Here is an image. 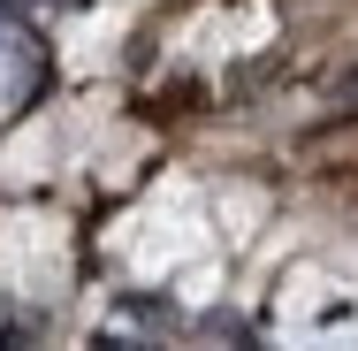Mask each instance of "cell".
Masks as SVG:
<instances>
[{"instance_id":"obj_1","label":"cell","mask_w":358,"mask_h":351,"mask_svg":"<svg viewBox=\"0 0 358 351\" xmlns=\"http://www.w3.org/2000/svg\"><path fill=\"white\" fill-rule=\"evenodd\" d=\"M0 39H8V8H0Z\"/></svg>"}]
</instances>
